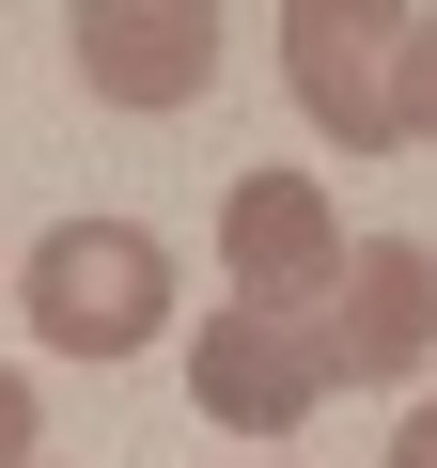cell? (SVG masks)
I'll use <instances>...</instances> for the list:
<instances>
[{"instance_id":"6da1fadb","label":"cell","mask_w":437,"mask_h":468,"mask_svg":"<svg viewBox=\"0 0 437 468\" xmlns=\"http://www.w3.org/2000/svg\"><path fill=\"white\" fill-rule=\"evenodd\" d=\"M16 313L63 359H141L172 328V250H156L141 218H48L32 266H16Z\"/></svg>"},{"instance_id":"7a4b0ae2","label":"cell","mask_w":437,"mask_h":468,"mask_svg":"<svg viewBox=\"0 0 437 468\" xmlns=\"http://www.w3.org/2000/svg\"><path fill=\"white\" fill-rule=\"evenodd\" d=\"M297 328H313L328 390H406V375L437 359V250H421V234H359L344 282H328Z\"/></svg>"},{"instance_id":"3957f363","label":"cell","mask_w":437,"mask_h":468,"mask_svg":"<svg viewBox=\"0 0 437 468\" xmlns=\"http://www.w3.org/2000/svg\"><path fill=\"white\" fill-rule=\"evenodd\" d=\"M218 282H235L250 313H313L344 282V203L313 172H235L218 187Z\"/></svg>"},{"instance_id":"277c9868","label":"cell","mask_w":437,"mask_h":468,"mask_svg":"<svg viewBox=\"0 0 437 468\" xmlns=\"http://www.w3.org/2000/svg\"><path fill=\"white\" fill-rule=\"evenodd\" d=\"M63 48H79V94L94 110H187L218 79V16H203V0H79Z\"/></svg>"},{"instance_id":"5b68a950","label":"cell","mask_w":437,"mask_h":468,"mask_svg":"<svg viewBox=\"0 0 437 468\" xmlns=\"http://www.w3.org/2000/svg\"><path fill=\"white\" fill-rule=\"evenodd\" d=\"M187 406L203 421H235V437H297L328 406V359L297 313H250V297H218V328L187 344Z\"/></svg>"},{"instance_id":"8992f818","label":"cell","mask_w":437,"mask_h":468,"mask_svg":"<svg viewBox=\"0 0 437 468\" xmlns=\"http://www.w3.org/2000/svg\"><path fill=\"white\" fill-rule=\"evenodd\" d=\"M390 32L406 16H359V0H297L282 16V79H297V110L344 141V156H390L406 125H390Z\"/></svg>"},{"instance_id":"52a82bcc","label":"cell","mask_w":437,"mask_h":468,"mask_svg":"<svg viewBox=\"0 0 437 468\" xmlns=\"http://www.w3.org/2000/svg\"><path fill=\"white\" fill-rule=\"evenodd\" d=\"M390 125H406V141H437V16H406V32H390Z\"/></svg>"},{"instance_id":"ba28073f","label":"cell","mask_w":437,"mask_h":468,"mask_svg":"<svg viewBox=\"0 0 437 468\" xmlns=\"http://www.w3.org/2000/svg\"><path fill=\"white\" fill-rule=\"evenodd\" d=\"M32 421H48V406H32V375L0 359V468H48V452H32Z\"/></svg>"},{"instance_id":"9c48e42d","label":"cell","mask_w":437,"mask_h":468,"mask_svg":"<svg viewBox=\"0 0 437 468\" xmlns=\"http://www.w3.org/2000/svg\"><path fill=\"white\" fill-rule=\"evenodd\" d=\"M390 468H437V390H421V406L390 421Z\"/></svg>"}]
</instances>
